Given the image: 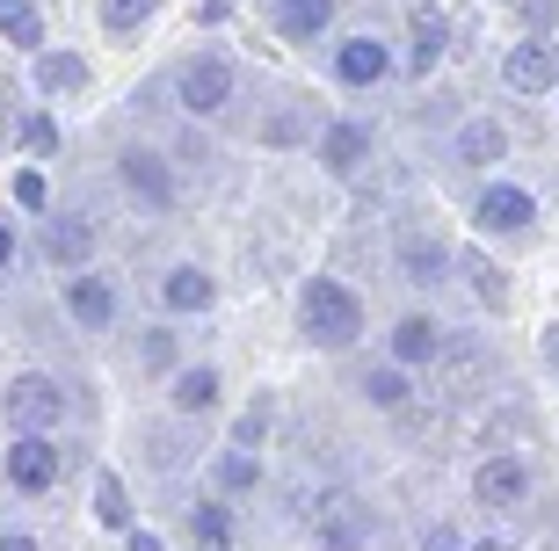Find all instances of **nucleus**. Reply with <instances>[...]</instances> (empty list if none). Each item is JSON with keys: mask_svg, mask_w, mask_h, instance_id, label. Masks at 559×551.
I'll use <instances>...</instances> for the list:
<instances>
[{"mask_svg": "<svg viewBox=\"0 0 559 551\" xmlns=\"http://www.w3.org/2000/svg\"><path fill=\"white\" fill-rule=\"evenodd\" d=\"M298 320H306V342L312 348H349L356 334H364V306H356V290L334 284V276H312V284H306Z\"/></svg>", "mask_w": 559, "mask_h": 551, "instance_id": "f257e3e1", "label": "nucleus"}, {"mask_svg": "<svg viewBox=\"0 0 559 551\" xmlns=\"http://www.w3.org/2000/svg\"><path fill=\"white\" fill-rule=\"evenodd\" d=\"M59 443L44 429H15V450H8V487L15 493H51L59 487Z\"/></svg>", "mask_w": 559, "mask_h": 551, "instance_id": "f03ea898", "label": "nucleus"}, {"mask_svg": "<svg viewBox=\"0 0 559 551\" xmlns=\"http://www.w3.org/2000/svg\"><path fill=\"white\" fill-rule=\"evenodd\" d=\"M175 95H182L189 117H218V109L233 103V59L226 51H204V59L182 65V81H175Z\"/></svg>", "mask_w": 559, "mask_h": 551, "instance_id": "7ed1b4c3", "label": "nucleus"}, {"mask_svg": "<svg viewBox=\"0 0 559 551\" xmlns=\"http://www.w3.org/2000/svg\"><path fill=\"white\" fill-rule=\"evenodd\" d=\"M8 421H15V429H59V421H66V392L29 370V378L8 385Z\"/></svg>", "mask_w": 559, "mask_h": 551, "instance_id": "20e7f679", "label": "nucleus"}, {"mask_svg": "<svg viewBox=\"0 0 559 551\" xmlns=\"http://www.w3.org/2000/svg\"><path fill=\"white\" fill-rule=\"evenodd\" d=\"M473 493L487 501V508H523V501H531V465H523V457H487L479 479H473Z\"/></svg>", "mask_w": 559, "mask_h": 551, "instance_id": "39448f33", "label": "nucleus"}, {"mask_svg": "<svg viewBox=\"0 0 559 551\" xmlns=\"http://www.w3.org/2000/svg\"><path fill=\"white\" fill-rule=\"evenodd\" d=\"M385 73H393V59H385V44H378V37H349L342 51H334V81H342V87H378Z\"/></svg>", "mask_w": 559, "mask_h": 551, "instance_id": "423d86ee", "label": "nucleus"}, {"mask_svg": "<svg viewBox=\"0 0 559 551\" xmlns=\"http://www.w3.org/2000/svg\"><path fill=\"white\" fill-rule=\"evenodd\" d=\"M531 218H538L531 189H516V182H487V196H479V225H487V232H523Z\"/></svg>", "mask_w": 559, "mask_h": 551, "instance_id": "0eeeda50", "label": "nucleus"}, {"mask_svg": "<svg viewBox=\"0 0 559 551\" xmlns=\"http://www.w3.org/2000/svg\"><path fill=\"white\" fill-rule=\"evenodd\" d=\"M501 73H509V87H516V95H545V87H559V59H552V44H545V37L538 44H516Z\"/></svg>", "mask_w": 559, "mask_h": 551, "instance_id": "6e6552de", "label": "nucleus"}, {"mask_svg": "<svg viewBox=\"0 0 559 551\" xmlns=\"http://www.w3.org/2000/svg\"><path fill=\"white\" fill-rule=\"evenodd\" d=\"M66 312H73L87 334H103L109 320H117V290H109L103 276H73V284H66Z\"/></svg>", "mask_w": 559, "mask_h": 551, "instance_id": "1a4fd4ad", "label": "nucleus"}, {"mask_svg": "<svg viewBox=\"0 0 559 551\" xmlns=\"http://www.w3.org/2000/svg\"><path fill=\"white\" fill-rule=\"evenodd\" d=\"M124 189H131V196H145L153 211L175 204V175H167L160 153H124Z\"/></svg>", "mask_w": 559, "mask_h": 551, "instance_id": "9d476101", "label": "nucleus"}, {"mask_svg": "<svg viewBox=\"0 0 559 551\" xmlns=\"http://www.w3.org/2000/svg\"><path fill=\"white\" fill-rule=\"evenodd\" d=\"M44 254L59 268H81L87 254H95V225L87 218H44Z\"/></svg>", "mask_w": 559, "mask_h": 551, "instance_id": "9b49d317", "label": "nucleus"}, {"mask_svg": "<svg viewBox=\"0 0 559 551\" xmlns=\"http://www.w3.org/2000/svg\"><path fill=\"white\" fill-rule=\"evenodd\" d=\"M189 537H197V551H233L240 544V523H233L226 501H197L189 508Z\"/></svg>", "mask_w": 559, "mask_h": 551, "instance_id": "f8f14e48", "label": "nucleus"}, {"mask_svg": "<svg viewBox=\"0 0 559 551\" xmlns=\"http://www.w3.org/2000/svg\"><path fill=\"white\" fill-rule=\"evenodd\" d=\"M312 523H320V551H356L364 544V523H356V508L342 493H328V501L312 508Z\"/></svg>", "mask_w": 559, "mask_h": 551, "instance_id": "ddd939ff", "label": "nucleus"}, {"mask_svg": "<svg viewBox=\"0 0 559 551\" xmlns=\"http://www.w3.org/2000/svg\"><path fill=\"white\" fill-rule=\"evenodd\" d=\"M364 153H371V123H328L320 160H328L334 175H356V167H364Z\"/></svg>", "mask_w": 559, "mask_h": 551, "instance_id": "4468645a", "label": "nucleus"}, {"mask_svg": "<svg viewBox=\"0 0 559 551\" xmlns=\"http://www.w3.org/2000/svg\"><path fill=\"white\" fill-rule=\"evenodd\" d=\"M407 37H415L407 65H415V73H429V65L443 59V44H451V22L436 15V8H415V15H407Z\"/></svg>", "mask_w": 559, "mask_h": 551, "instance_id": "2eb2a0df", "label": "nucleus"}, {"mask_svg": "<svg viewBox=\"0 0 559 551\" xmlns=\"http://www.w3.org/2000/svg\"><path fill=\"white\" fill-rule=\"evenodd\" d=\"M436 348H443V327H436V320H400L393 327V363L407 370V363H436Z\"/></svg>", "mask_w": 559, "mask_h": 551, "instance_id": "dca6fc26", "label": "nucleus"}, {"mask_svg": "<svg viewBox=\"0 0 559 551\" xmlns=\"http://www.w3.org/2000/svg\"><path fill=\"white\" fill-rule=\"evenodd\" d=\"M160 298H167V312H204L211 298H218V284H211L204 268H167Z\"/></svg>", "mask_w": 559, "mask_h": 551, "instance_id": "f3484780", "label": "nucleus"}, {"mask_svg": "<svg viewBox=\"0 0 559 551\" xmlns=\"http://www.w3.org/2000/svg\"><path fill=\"white\" fill-rule=\"evenodd\" d=\"M328 22H334V0H284V8H276V29H284L290 44H312Z\"/></svg>", "mask_w": 559, "mask_h": 551, "instance_id": "a211bd4d", "label": "nucleus"}, {"mask_svg": "<svg viewBox=\"0 0 559 551\" xmlns=\"http://www.w3.org/2000/svg\"><path fill=\"white\" fill-rule=\"evenodd\" d=\"M167 399L182 414H211L218 407V370L211 363H197V370H175V385H167Z\"/></svg>", "mask_w": 559, "mask_h": 551, "instance_id": "6ab92c4d", "label": "nucleus"}, {"mask_svg": "<svg viewBox=\"0 0 559 551\" xmlns=\"http://www.w3.org/2000/svg\"><path fill=\"white\" fill-rule=\"evenodd\" d=\"M37 87L44 95H73V87H87V59L81 51H44L37 59Z\"/></svg>", "mask_w": 559, "mask_h": 551, "instance_id": "aec40b11", "label": "nucleus"}, {"mask_svg": "<svg viewBox=\"0 0 559 551\" xmlns=\"http://www.w3.org/2000/svg\"><path fill=\"white\" fill-rule=\"evenodd\" d=\"M501 153H509V131H501V123H465V131H457V160L465 167H487V160H501Z\"/></svg>", "mask_w": 559, "mask_h": 551, "instance_id": "412c9836", "label": "nucleus"}, {"mask_svg": "<svg viewBox=\"0 0 559 551\" xmlns=\"http://www.w3.org/2000/svg\"><path fill=\"white\" fill-rule=\"evenodd\" d=\"M0 37L22 44V51H37V44H44V15H37V0H0Z\"/></svg>", "mask_w": 559, "mask_h": 551, "instance_id": "4be33fe9", "label": "nucleus"}, {"mask_svg": "<svg viewBox=\"0 0 559 551\" xmlns=\"http://www.w3.org/2000/svg\"><path fill=\"white\" fill-rule=\"evenodd\" d=\"M443 262H451V254H443L436 240H421V232H407V240H400V268H407V284H436V276H443Z\"/></svg>", "mask_w": 559, "mask_h": 551, "instance_id": "5701e85b", "label": "nucleus"}, {"mask_svg": "<svg viewBox=\"0 0 559 551\" xmlns=\"http://www.w3.org/2000/svg\"><path fill=\"white\" fill-rule=\"evenodd\" d=\"M95 515H103L109 530H131V508H124V479H117V471H103V479H95Z\"/></svg>", "mask_w": 559, "mask_h": 551, "instance_id": "b1692460", "label": "nucleus"}, {"mask_svg": "<svg viewBox=\"0 0 559 551\" xmlns=\"http://www.w3.org/2000/svg\"><path fill=\"white\" fill-rule=\"evenodd\" d=\"M153 15H160V0H103V29H117V37H131Z\"/></svg>", "mask_w": 559, "mask_h": 551, "instance_id": "393cba45", "label": "nucleus"}, {"mask_svg": "<svg viewBox=\"0 0 559 551\" xmlns=\"http://www.w3.org/2000/svg\"><path fill=\"white\" fill-rule=\"evenodd\" d=\"M254 479H262V465L248 457V443H233L226 457H218V487H226V493H248Z\"/></svg>", "mask_w": 559, "mask_h": 551, "instance_id": "a878e982", "label": "nucleus"}, {"mask_svg": "<svg viewBox=\"0 0 559 551\" xmlns=\"http://www.w3.org/2000/svg\"><path fill=\"white\" fill-rule=\"evenodd\" d=\"M22 153H37V160H51V153H59V123L44 117V109H29V117H22Z\"/></svg>", "mask_w": 559, "mask_h": 551, "instance_id": "bb28decb", "label": "nucleus"}, {"mask_svg": "<svg viewBox=\"0 0 559 551\" xmlns=\"http://www.w3.org/2000/svg\"><path fill=\"white\" fill-rule=\"evenodd\" d=\"M465 276H473V290L487 306H509V284H501V268L487 262V254H465Z\"/></svg>", "mask_w": 559, "mask_h": 551, "instance_id": "cd10ccee", "label": "nucleus"}, {"mask_svg": "<svg viewBox=\"0 0 559 551\" xmlns=\"http://www.w3.org/2000/svg\"><path fill=\"white\" fill-rule=\"evenodd\" d=\"M364 392H371V407H385V414L407 407V378H400V370H371V378H364Z\"/></svg>", "mask_w": 559, "mask_h": 551, "instance_id": "c85d7f7f", "label": "nucleus"}, {"mask_svg": "<svg viewBox=\"0 0 559 551\" xmlns=\"http://www.w3.org/2000/svg\"><path fill=\"white\" fill-rule=\"evenodd\" d=\"M262 429H270V407H248V414H240V429H233V443H262Z\"/></svg>", "mask_w": 559, "mask_h": 551, "instance_id": "c756f323", "label": "nucleus"}, {"mask_svg": "<svg viewBox=\"0 0 559 551\" xmlns=\"http://www.w3.org/2000/svg\"><path fill=\"white\" fill-rule=\"evenodd\" d=\"M523 22H531V29H538V37H545V29H552V22H559V0H523Z\"/></svg>", "mask_w": 559, "mask_h": 551, "instance_id": "7c9ffc66", "label": "nucleus"}, {"mask_svg": "<svg viewBox=\"0 0 559 551\" xmlns=\"http://www.w3.org/2000/svg\"><path fill=\"white\" fill-rule=\"evenodd\" d=\"M15 204L22 211H44V175H15Z\"/></svg>", "mask_w": 559, "mask_h": 551, "instance_id": "2f4dec72", "label": "nucleus"}, {"mask_svg": "<svg viewBox=\"0 0 559 551\" xmlns=\"http://www.w3.org/2000/svg\"><path fill=\"white\" fill-rule=\"evenodd\" d=\"M421 551H465V537H457V530H451V523H436V530H429V537H421Z\"/></svg>", "mask_w": 559, "mask_h": 551, "instance_id": "473e14b6", "label": "nucleus"}, {"mask_svg": "<svg viewBox=\"0 0 559 551\" xmlns=\"http://www.w3.org/2000/svg\"><path fill=\"white\" fill-rule=\"evenodd\" d=\"M145 363L167 370V363H175V342H167V334H145Z\"/></svg>", "mask_w": 559, "mask_h": 551, "instance_id": "72a5a7b5", "label": "nucleus"}, {"mask_svg": "<svg viewBox=\"0 0 559 551\" xmlns=\"http://www.w3.org/2000/svg\"><path fill=\"white\" fill-rule=\"evenodd\" d=\"M0 551H37V537H22V530H0Z\"/></svg>", "mask_w": 559, "mask_h": 551, "instance_id": "f704fd0d", "label": "nucleus"}, {"mask_svg": "<svg viewBox=\"0 0 559 551\" xmlns=\"http://www.w3.org/2000/svg\"><path fill=\"white\" fill-rule=\"evenodd\" d=\"M545 363L559 370V327H545Z\"/></svg>", "mask_w": 559, "mask_h": 551, "instance_id": "c9c22d12", "label": "nucleus"}, {"mask_svg": "<svg viewBox=\"0 0 559 551\" xmlns=\"http://www.w3.org/2000/svg\"><path fill=\"white\" fill-rule=\"evenodd\" d=\"M131 551H160V537H145V530H131Z\"/></svg>", "mask_w": 559, "mask_h": 551, "instance_id": "e433bc0d", "label": "nucleus"}, {"mask_svg": "<svg viewBox=\"0 0 559 551\" xmlns=\"http://www.w3.org/2000/svg\"><path fill=\"white\" fill-rule=\"evenodd\" d=\"M8 254H15V232H8V225H0V268H8Z\"/></svg>", "mask_w": 559, "mask_h": 551, "instance_id": "4c0bfd02", "label": "nucleus"}, {"mask_svg": "<svg viewBox=\"0 0 559 551\" xmlns=\"http://www.w3.org/2000/svg\"><path fill=\"white\" fill-rule=\"evenodd\" d=\"M465 551H516V544H501V537H487V544H465Z\"/></svg>", "mask_w": 559, "mask_h": 551, "instance_id": "58836bf2", "label": "nucleus"}]
</instances>
